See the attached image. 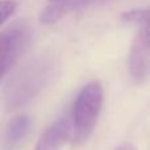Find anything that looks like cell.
Segmentation results:
<instances>
[{
    "label": "cell",
    "mask_w": 150,
    "mask_h": 150,
    "mask_svg": "<svg viewBox=\"0 0 150 150\" xmlns=\"http://www.w3.org/2000/svg\"><path fill=\"white\" fill-rule=\"evenodd\" d=\"M32 32L28 24L17 23L0 33V80L11 71L30 44Z\"/></svg>",
    "instance_id": "cell-3"
},
{
    "label": "cell",
    "mask_w": 150,
    "mask_h": 150,
    "mask_svg": "<svg viewBox=\"0 0 150 150\" xmlns=\"http://www.w3.org/2000/svg\"><path fill=\"white\" fill-rule=\"evenodd\" d=\"M103 87L99 82L88 83L79 91L74 103L71 124V136L75 145H82L91 137L103 107Z\"/></svg>",
    "instance_id": "cell-2"
},
{
    "label": "cell",
    "mask_w": 150,
    "mask_h": 150,
    "mask_svg": "<svg viewBox=\"0 0 150 150\" xmlns=\"http://www.w3.org/2000/svg\"><path fill=\"white\" fill-rule=\"evenodd\" d=\"M121 20L125 23L134 24V25H148L149 20V11L148 8H137V9L127 11L121 15Z\"/></svg>",
    "instance_id": "cell-8"
},
{
    "label": "cell",
    "mask_w": 150,
    "mask_h": 150,
    "mask_svg": "<svg viewBox=\"0 0 150 150\" xmlns=\"http://www.w3.org/2000/svg\"><path fill=\"white\" fill-rule=\"evenodd\" d=\"M50 1H53V3H55V1H61V0H50Z\"/></svg>",
    "instance_id": "cell-11"
},
{
    "label": "cell",
    "mask_w": 150,
    "mask_h": 150,
    "mask_svg": "<svg viewBox=\"0 0 150 150\" xmlns=\"http://www.w3.org/2000/svg\"><path fill=\"white\" fill-rule=\"evenodd\" d=\"M54 73V62L47 55L30 59L12 79L5 88V107L15 111L30 101L47 83Z\"/></svg>",
    "instance_id": "cell-1"
},
{
    "label": "cell",
    "mask_w": 150,
    "mask_h": 150,
    "mask_svg": "<svg viewBox=\"0 0 150 150\" xmlns=\"http://www.w3.org/2000/svg\"><path fill=\"white\" fill-rule=\"evenodd\" d=\"M17 3L15 0H0V26L15 13Z\"/></svg>",
    "instance_id": "cell-9"
},
{
    "label": "cell",
    "mask_w": 150,
    "mask_h": 150,
    "mask_svg": "<svg viewBox=\"0 0 150 150\" xmlns=\"http://www.w3.org/2000/svg\"><path fill=\"white\" fill-rule=\"evenodd\" d=\"M90 0H61L55 1L54 4L49 5L40 16V21L42 24H54L55 21L65 17L69 12L76 9V8L86 5Z\"/></svg>",
    "instance_id": "cell-7"
},
{
    "label": "cell",
    "mask_w": 150,
    "mask_h": 150,
    "mask_svg": "<svg viewBox=\"0 0 150 150\" xmlns=\"http://www.w3.org/2000/svg\"><path fill=\"white\" fill-rule=\"evenodd\" d=\"M116 150H137L134 148V146L132 145V144H129V142H125V144H121V145L119 146Z\"/></svg>",
    "instance_id": "cell-10"
},
{
    "label": "cell",
    "mask_w": 150,
    "mask_h": 150,
    "mask_svg": "<svg viewBox=\"0 0 150 150\" xmlns=\"http://www.w3.org/2000/svg\"><path fill=\"white\" fill-rule=\"evenodd\" d=\"M150 36L149 25L140 26L129 52V74L136 83H144L149 75Z\"/></svg>",
    "instance_id": "cell-4"
},
{
    "label": "cell",
    "mask_w": 150,
    "mask_h": 150,
    "mask_svg": "<svg viewBox=\"0 0 150 150\" xmlns=\"http://www.w3.org/2000/svg\"><path fill=\"white\" fill-rule=\"evenodd\" d=\"M71 136V122L69 119L54 121L41 134L34 150H59Z\"/></svg>",
    "instance_id": "cell-5"
},
{
    "label": "cell",
    "mask_w": 150,
    "mask_h": 150,
    "mask_svg": "<svg viewBox=\"0 0 150 150\" xmlns=\"http://www.w3.org/2000/svg\"><path fill=\"white\" fill-rule=\"evenodd\" d=\"M32 128V119L28 115H18L9 121L4 134V150H16Z\"/></svg>",
    "instance_id": "cell-6"
}]
</instances>
